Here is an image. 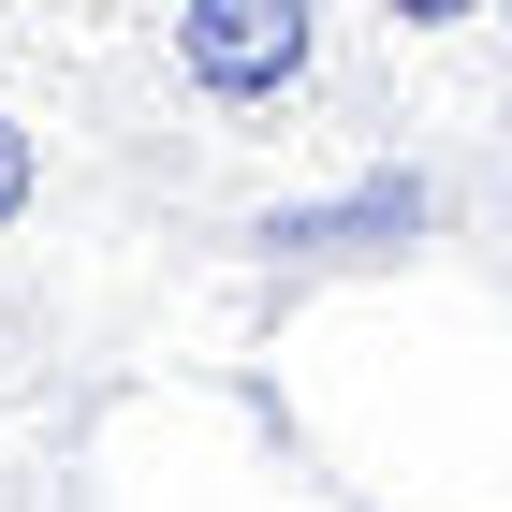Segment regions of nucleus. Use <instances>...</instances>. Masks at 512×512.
I'll use <instances>...</instances> for the list:
<instances>
[{
	"mask_svg": "<svg viewBox=\"0 0 512 512\" xmlns=\"http://www.w3.org/2000/svg\"><path fill=\"white\" fill-rule=\"evenodd\" d=\"M88 74L176 103V147H293L308 118H337V15L322 0H176L132 30H88ZM103 103V118H147Z\"/></svg>",
	"mask_w": 512,
	"mask_h": 512,
	"instance_id": "obj_2",
	"label": "nucleus"
},
{
	"mask_svg": "<svg viewBox=\"0 0 512 512\" xmlns=\"http://www.w3.org/2000/svg\"><path fill=\"white\" fill-rule=\"evenodd\" d=\"M103 191H118V147L88 118H59V74L30 103L15 30H0V425H88V395L118 381L103 322H88Z\"/></svg>",
	"mask_w": 512,
	"mask_h": 512,
	"instance_id": "obj_1",
	"label": "nucleus"
},
{
	"mask_svg": "<svg viewBox=\"0 0 512 512\" xmlns=\"http://www.w3.org/2000/svg\"><path fill=\"white\" fill-rule=\"evenodd\" d=\"M74 439H88V425H0V512H88Z\"/></svg>",
	"mask_w": 512,
	"mask_h": 512,
	"instance_id": "obj_4",
	"label": "nucleus"
},
{
	"mask_svg": "<svg viewBox=\"0 0 512 512\" xmlns=\"http://www.w3.org/2000/svg\"><path fill=\"white\" fill-rule=\"evenodd\" d=\"M439 235H454V176L410 161V147H366L352 176H322V191H264V205L235 220L264 308H308V293H337V278H395V264H425Z\"/></svg>",
	"mask_w": 512,
	"mask_h": 512,
	"instance_id": "obj_3",
	"label": "nucleus"
}]
</instances>
